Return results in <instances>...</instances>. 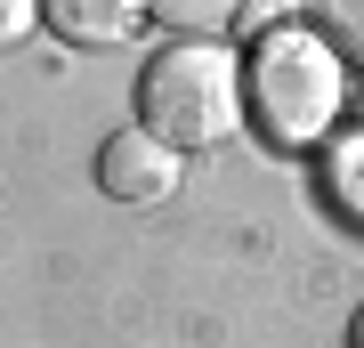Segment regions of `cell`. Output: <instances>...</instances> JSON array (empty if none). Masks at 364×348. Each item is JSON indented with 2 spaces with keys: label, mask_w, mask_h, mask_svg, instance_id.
I'll return each instance as SVG.
<instances>
[{
  "label": "cell",
  "mask_w": 364,
  "mask_h": 348,
  "mask_svg": "<svg viewBox=\"0 0 364 348\" xmlns=\"http://www.w3.org/2000/svg\"><path fill=\"white\" fill-rule=\"evenodd\" d=\"M251 122L275 146H332L340 97H348V65L316 25H267L243 57Z\"/></svg>",
  "instance_id": "cell-1"
},
{
  "label": "cell",
  "mask_w": 364,
  "mask_h": 348,
  "mask_svg": "<svg viewBox=\"0 0 364 348\" xmlns=\"http://www.w3.org/2000/svg\"><path fill=\"white\" fill-rule=\"evenodd\" d=\"M251 114V90H243V57L227 41H162L138 73V122L170 138L178 154L195 146H219L235 138Z\"/></svg>",
  "instance_id": "cell-2"
},
{
  "label": "cell",
  "mask_w": 364,
  "mask_h": 348,
  "mask_svg": "<svg viewBox=\"0 0 364 348\" xmlns=\"http://www.w3.org/2000/svg\"><path fill=\"white\" fill-rule=\"evenodd\" d=\"M178 179H186V154H178L170 138H154L146 122L114 130V138L97 146V186L114 194V203L154 211V203H170V194H178Z\"/></svg>",
  "instance_id": "cell-3"
},
{
  "label": "cell",
  "mask_w": 364,
  "mask_h": 348,
  "mask_svg": "<svg viewBox=\"0 0 364 348\" xmlns=\"http://www.w3.org/2000/svg\"><path fill=\"white\" fill-rule=\"evenodd\" d=\"M138 16H154V0H41V25L73 49H114L138 33Z\"/></svg>",
  "instance_id": "cell-4"
},
{
  "label": "cell",
  "mask_w": 364,
  "mask_h": 348,
  "mask_svg": "<svg viewBox=\"0 0 364 348\" xmlns=\"http://www.w3.org/2000/svg\"><path fill=\"white\" fill-rule=\"evenodd\" d=\"M324 194L364 227V130H348V138L324 146Z\"/></svg>",
  "instance_id": "cell-5"
},
{
  "label": "cell",
  "mask_w": 364,
  "mask_h": 348,
  "mask_svg": "<svg viewBox=\"0 0 364 348\" xmlns=\"http://www.w3.org/2000/svg\"><path fill=\"white\" fill-rule=\"evenodd\" d=\"M235 16H243V0H154V25H170L178 41H219Z\"/></svg>",
  "instance_id": "cell-6"
},
{
  "label": "cell",
  "mask_w": 364,
  "mask_h": 348,
  "mask_svg": "<svg viewBox=\"0 0 364 348\" xmlns=\"http://www.w3.org/2000/svg\"><path fill=\"white\" fill-rule=\"evenodd\" d=\"M308 25L340 49V65L364 73V0H308Z\"/></svg>",
  "instance_id": "cell-7"
},
{
  "label": "cell",
  "mask_w": 364,
  "mask_h": 348,
  "mask_svg": "<svg viewBox=\"0 0 364 348\" xmlns=\"http://www.w3.org/2000/svg\"><path fill=\"white\" fill-rule=\"evenodd\" d=\"M41 25V0H0V33H9V41H25Z\"/></svg>",
  "instance_id": "cell-8"
},
{
  "label": "cell",
  "mask_w": 364,
  "mask_h": 348,
  "mask_svg": "<svg viewBox=\"0 0 364 348\" xmlns=\"http://www.w3.org/2000/svg\"><path fill=\"white\" fill-rule=\"evenodd\" d=\"M348 348H364V308H356V332H348Z\"/></svg>",
  "instance_id": "cell-9"
}]
</instances>
